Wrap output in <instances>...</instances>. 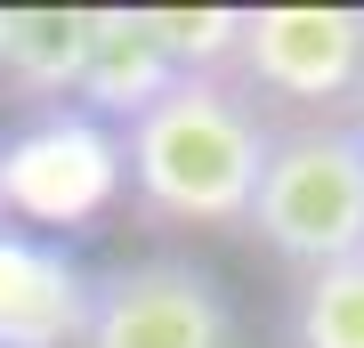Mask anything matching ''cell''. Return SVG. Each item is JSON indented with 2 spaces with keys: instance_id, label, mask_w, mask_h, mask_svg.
<instances>
[{
  "instance_id": "6da1fadb",
  "label": "cell",
  "mask_w": 364,
  "mask_h": 348,
  "mask_svg": "<svg viewBox=\"0 0 364 348\" xmlns=\"http://www.w3.org/2000/svg\"><path fill=\"white\" fill-rule=\"evenodd\" d=\"M267 146V114L227 73H178L138 122H122V170L138 203L178 227H243Z\"/></svg>"
},
{
  "instance_id": "7a4b0ae2",
  "label": "cell",
  "mask_w": 364,
  "mask_h": 348,
  "mask_svg": "<svg viewBox=\"0 0 364 348\" xmlns=\"http://www.w3.org/2000/svg\"><path fill=\"white\" fill-rule=\"evenodd\" d=\"M275 259H291L299 275L364 259V146L348 122H291L275 130L259 194L243 219Z\"/></svg>"
},
{
  "instance_id": "3957f363",
  "label": "cell",
  "mask_w": 364,
  "mask_h": 348,
  "mask_svg": "<svg viewBox=\"0 0 364 348\" xmlns=\"http://www.w3.org/2000/svg\"><path fill=\"white\" fill-rule=\"evenodd\" d=\"M227 81L251 105H291L299 122H348L364 105V16L356 9H243Z\"/></svg>"
},
{
  "instance_id": "277c9868",
  "label": "cell",
  "mask_w": 364,
  "mask_h": 348,
  "mask_svg": "<svg viewBox=\"0 0 364 348\" xmlns=\"http://www.w3.org/2000/svg\"><path fill=\"white\" fill-rule=\"evenodd\" d=\"M81 348H243V324L210 268L154 251L90 275Z\"/></svg>"
},
{
  "instance_id": "5b68a950",
  "label": "cell",
  "mask_w": 364,
  "mask_h": 348,
  "mask_svg": "<svg viewBox=\"0 0 364 348\" xmlns=\"http://www.w3.org/2000/svg\"><path fill=\"white\" fill-rule=\"evenodd\" d=\"M122 179V138L90 114H49L0 146V219L9 227H73L105 211Z\"/></svg>"
},
{
  "instance_id": "8992f818",
  "label": "cell",
  "mask_w": 364,
  "mask_h": 348,
  "mask_svg": "<svg viewBox=\"0 0 364 348\" xmlns=\"http://www.w3.org/2000/svg\"><path fill=\"white\" fill-rule=\"evenodd\" d=\"M90 268L49 235L0 227V348H81Z\"/></svg>"
},
{
  "instance_id": "52a82bcc",
  "label": "cell",
  "mask_w": 364,
  "mask_h": 348,
  "mask_svg": "<svg viewBox=\"0 0 364 348\" xmlns=\"http://www.w3.org/2000/svg\"><path fill=\"white\" fill-rule=\"evenodd\" d=\"M170 81H178V65L154 49L138 9H90V57H81V90H73L90 122H138Z\"/></svg>"
},
{
  "instance_id": "ba28073f",
  "label": "cell",
  "mask_w": 364,
  "mask_h": 348,
  "mask_svg": "<svg viewBox=\"0 0 364 348\" xmlns=\"http://www.w3.org/2000/svg\"><path fill=\"white\" fill-rule=\"evenodd\" d=\"M90 9H0V81L16 90H81Z\"/></svg>"
},
{
  "instance_id": "9c48e42d",
  "label": "cell",
  "mask_w": 364,
  "mask_h": 348,
  "mask_svg": "<svg viewBox=\"0 0 364 348\" xmlns=\"http://www.w3.org/2000/svg\"><path fill=\"white\" fill-rule=\"evenodd\" d=\"M291 348H364V259L316 268L291 300Z\"/></svg>"
},
{
  "instance_id": "30bf717a",
  "label": "cell",
  "mask_w": 364,
  "mask_h": 348,
  "mask_svg": "<svg viewBox=\"0 0 364 348\" xmlns=\"http://www.w3.org/2000/svg\"><path fill=\"white\" fill-rule=\"evenodd\" d=\"M154 49L178 65V73H227L235 41H243V9H138Z\"/></svg>"
},
{
  "instance_id": "8fae6325",
  "label": "cell",
  "mask_w": 364,
  "mask_h": 348,
  "mask_svg": "<svg viewBox=\"0 0 364 348\" xmlns=\"http://www.w3.org/2000/svg\"><path fill=\"white\" fill-rule=\"evenodd\" d=\"M348 138H356V146H364V105H356V114H348Z\"/></svg>"
},
{
  "instance_id": "7c38bea8",
  "label": "cell",
  "mask_w": 364,
  "mask_h": 348,
  "mask_svg": "<svg viewBox=\"0 0 364 348\" xmlns=\"http://www.w3.org/2000/svg\"><path fill=\"white\" fill-rule=\"evenodd\" d=\"M0 227H9V219H0Z\"/></svg>"
}]
</instances>
